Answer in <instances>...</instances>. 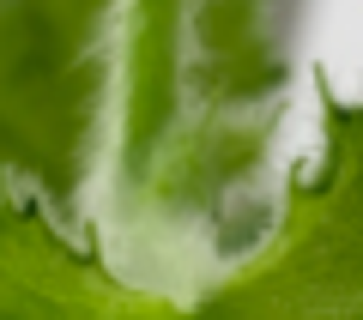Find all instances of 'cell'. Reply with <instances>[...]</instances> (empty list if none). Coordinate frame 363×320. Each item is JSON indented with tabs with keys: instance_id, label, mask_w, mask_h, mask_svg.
<instances>
[{
	"instance_id": "1",
	"label": "cell",
	"mask_w": 363,
	"mask_h": 320,
	"mask_svg": "<svg viewBox=\"0 0 363 320\" xmlns=\"http://www.w3.org/2000/svg\"><path fill=\"white\" fill-rule=\"evenodd\" d=\"M321 133L255 193V248L218 236L200 296L128 284L91 230L37 200L0 145V320H363V91L309 61Z\"/></svg>"
}]
</instances>
